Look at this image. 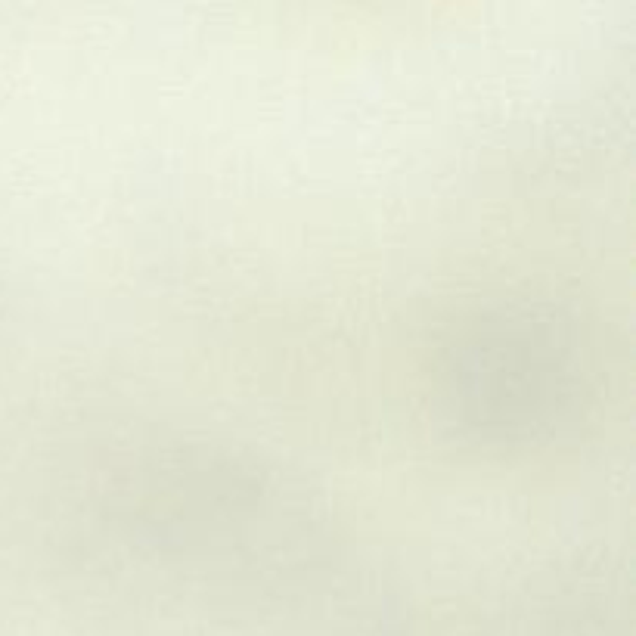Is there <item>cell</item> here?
Returning a JSON list of instances; mask_svg holds the SVG:
<instances>
[{"label":"cell","mask_w":636,"mask_h":636,"mask_svg":"<svg viewBox=\"0 0 636 636\" xmlns=\"http://www.w3.org/2000/svg\"><path fill=\"white\" fill-rule=\"evenodd\" d=\"M602 199H615V193H605V196H599V199H593V202H602ZM593 202H587V205H593ZM587 205H581V208H587ZM581 208H574V211H581ZM574 211H568V215H574ZM568 215H565V217H568ZM559 220H562V217H559ZM553 224H556V220H553ZM553 224H546V227H553ZM546 227H544V230H546ZM544 230H537V233H544ZM537 233H534V236H537ZM534 236H531V239H534ZM524 242H528V239H524ZM524 242H522V245H524ZM522 245H519V249H522ZM512 252H515V249H512ZM512 252H509V254H512ZM509 254H506V258H509ZM506 258H503V261H506ZM494 267H497V264H494ZM494 267H490V270H494ZM490 270H487V274H490ZM487 274H485V276H487ZM485 276H481V279H485ZM481 279H478V283H481ZM456 304H460V301H456ZM456 304H453V308H456ZM453 308H451V311H453ZM451 311H447V313H451ZM447 313H444V317H447ZM444 317H441V320H444ZM441 320H438V323H441ZM438 323H435V329H438ZM435 329H431V333H435ZM431 333H429V335H431ZM429 335H426V338H429ZM426 338H422V342H426ZM422 342H419V345H422ZM419 345H416V347H419ZM416 347H413V351H416ZM413 351H410V354H413ZM410 354H404V357H410ZM404 357H401V360H404ZM401 360H397V363H401ZM397 363H394V367H397ZM394 367H392V370H394ZM392 370H388V372H392Z\"/></svg>","instance_id":"1"}]
</instances>
